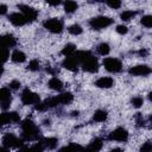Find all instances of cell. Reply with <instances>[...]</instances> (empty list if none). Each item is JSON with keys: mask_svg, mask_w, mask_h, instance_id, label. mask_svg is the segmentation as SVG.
Here are the masks:
<instances>
[{"mask_svg": "<svg viewBox=\"0 0 152 152\" xmlns=\"http://www.w3.org/2000/svg\"><path fill=\"white\" fill-rule=\"evenodd\" d=\"M19 87H20V82H19V81H12V82L10 83V89L17 90V89H19Z\"/></svg>", "mask_w": 152, "mask_h": 152, "instance_id": "obj_35", "label": "cell"}, {"mask_svg": "<svg viewBox=\"0 0 152 152\" xmlns=\"http://www.w3.org/2000/svg\"><path fill=\"white\" fill-rule=\"evenodd\" d=\"M141 152H152V142L147 141L141 146Z\"/></svg>", "mask_w": 152, "mask_h": 152, "instance_id": "obj_33", "label": "cell"}, {"mask_svg": "<svg viewBox=\"0 0 152 152\" xmlns=\"http://www.w3.org/2000/svg\"><path fill=\"white\" fill-rule=\"evenodd\" d=\"M142 103H144V100H142L141 97H139V96H137V97H133V99H132V104H133L134 107H137V108L141 107V106H142Z\"/></svg>", "mask_w": 152, "mask_h": 152, "instance_id": "obj_31", "label": "cell"}, {"mask_svg": "<svg viewBox=\"0 0 152 152\" xmlns=\"http://www.w3.org/2000/svg\"><path fill=\"white\" fill-rule=\"evenodd\" d=\"M39 101H40L39 95L36 93H32L27 88L21 93V102L24 104H38Z\"/></svg>", "mask_w": 152, "mask_h": 152, "instance_id": "obj_5", "label": "cell"}, {"mask_svg": "<svg viewBox=\"0 0 152 152\" xmlns=\"http://www.w3.org/2000/svg\"><path fill=\"white\" fill-rule=\"evenodd\" d=\"M139 55L144 57V56H146V55H147V51H146V50H140V51H139Z\"/></svg>", "mask_w": 152, "mask_h": 152, "instance_id": "obj_40", "label": "cell"}, {"mask_svg": "<svg viewBox=\"0 0 152 152\" xmlns=\"http://www.w3.org/2000/svg\"><path fill=\"white\" fill-rule=\"evenodd\" d=\"M107 5L110 7V8H119L120 6H121V2L120 1H118V0H109V1H107Z\"/></svg>", "mask_w": 152, "mask_h": 152, "instance_id": "obj_32", "label": "cell"}, {"mask_svg": "<svg viewBox=\"0 0 152 152\" xmlns=\"http://www.w3.org/2000/svg\"><path fill=\"white\" fill-rule=\"evenodd\" d=\"M2 40H4V45H5V48H12V46H14L15 44H17V40H15V38L12 36V34H5L4 37H2Z\"/></svg>", "mask_w": 152, "mask_h": 152, "instance_id": "obj_20", "label": "cell"}, {"mask_svg": "<svg viewBox=\"0 0 152 152\" xmlns=\"http://www.w3.org/2000/svg\"><path fill=\"white\" fill-rule=\"evenodd\" d=\"M0 152H10V150H8L7 147H5V146H2V147L0 148Z\"/></svg>", "mask_w": 152, "mask_h": 152, "instance_id": "obj_41", "label": "cell"}, {"mask_svg": "<svg viewBox=\"0 0 152 152\" xmlns=\"http://www.w3.org/2000/svg\"><path fill=\"white\" fill-rule=\"evenodd\" d=\"M137 124L139 125V126H141V125H144V119L141 118V115L138 113V118H137Z\"/></svg>", "mask_w": 152, "mask_h": 152, "instance_id": "obj_36", "label": "cell"}, {"mask_svg": "<svg viewBox=\"0 0 152 152\" xmlns=\"http://www.w3.org/2000/svg\"><path fill=\"white\" fill-rule=\"evenodd\" d=\"M82 27L80 26V25H77V24H74V25H71L70 27H69V32L71 33V34H74V36H77V34H81L82 33Z\"/></svg>", "mask_w": 152, "mask_h": 152, "instance_id": "obj_28", "label": "cell"}, {"mask_svg": "<svg viewBox=\"0 0 152 152\" xmlns=\"http://www.w3.org/2000/svg\"><path fill=\"white\" fill-rule=\"evenodd\" d=\"M77 7H78V5H77V2H75V1H66V2H64V11H65L66 13H72V12H75V11L77 10Z\"/></svg>", "mask_w": 152, "mask_h": 152, "instance_id": "obj_23", "label": "cell"}, {"mask_svg": "<svg viewBox=\"0 0 152 152\" xmlns=\"http://www.w3.org/2000/svg\"><path fill=\"white\" fill-rule=\"evenodd\" d=\"M110 152H122V150L121 148H113V150H110Z\"/></svg>", "mask_w": 152, "mask_h": 152, "instance_id": "obj_42", "label": "cell"}, {"mask_svg": "<svg viewBox=\"0 0 152 152\" xmlns=\"http://www.w3.org/2000/svg\"><path fill=\"white\" fill-rule=\"evenodd\" d=\"M20 118L19 114L15 112H11V113H2L1 114V124L2 125H7L10 122H19Z\"/></svg>", "mask_w": 152, "mask_h": 152, "instance_id": "obj_13", "label": "cell"}, {"mask_svg": "<svg viewBox=\"0 0 152 152\" xmlns=\"http://www.w3.org/2000/svg\"><path fill=\"white\" fill-rule=\"evenodd\" d=\"M28 70L31 71H37L39 69V62L37 59H32L30 63H28V66H27Z\"/></svg>", "mask_w": 152, "mask_h": 152, "instance_id": "obj_30", "label": "cell"}, {"mask_svg": "<svg viewBox=\"0 0 152 152\" xmlns=\"http://www.w3.org/2000/svg\"><path fill=\"white\" fill-rule=\"evenodd\" d=\"M150 120H151V124H152V115H151V118H150Z\"/></svg>", "mask_w": 152, "mask_h": 152, "instance_id": "obj_45", "label": "cell"}, {"mask_svg": "<svg viewBox=\"0 0 152 152\" xmlns=\"http://www.w3.org/2000/svg\"><path fill=\"white\" fill-rule=\"evenodd\" d=\"M151 68H148L147 65H135V66H132L128 72L133 76H146L151 72Z\"/></svg>", "mask_w": 152, "mask_h": 152, "instance_id": "obj_9", "label": "cell"}, {"mask_svg": "<svg viewBox=\"0 0 152 152\" xmlns=\"http://www.w3.org/2000/svg\"><path fill=\"white\" fill-rule=\"evenodd\" d=\"M82 152H97V151H95V150H93V148H90V147L88 146V147H87L86 150H83Z\"/></svg>", "mask_w": 152, "mask_h": 152, "instance_id": "obj_39", "label": "cell"}, {"mask_svg": "<svg viewBox=\"0 0 152 152\" xmlns=\"http://www.w3.org/2000/svg\"><path fill=\"white\" fill-rule=\"evenodd\" d=\"M109 45L107 44V43H101L99 46H97V52L100 53V55H102V56H106V55H108L109 53Z\"/></svg>", "mask_w": 152, "mask_h": 152, "instance_id": "obj_26", "label": "cell"}, {"mask_svg": "<svg viewBox=\"0 0 152 152\" xmlns=\"http://www.w3.org/2000/svg\"><path fill=\"white\" fill-rule=\"evenodd\" d=\"M75 51H76V46L74 44H68L64 46V49L62 50V53L65 56V57H70L72 55H75Z\"/></svg>", "mask_w": 152, "mask_h": 152, "instance_id": "obj_22", "label": "cell"}, {"mask_svg": "<svg viewBox=\"0 0 152 152\" xmlns=\"http://www.w3.org/2000/svg\"><path fill=\"white\" fill-rule=\"evenodd\" d=\"M48 86H49L51 89L57 90V91L62 90V88H63V83H62L61 80L57 78V77H52V78H50V81L48 82Z\"/></svg>", "mask_w": 152, "mask_h": 152, "instance_id": "obj_18", "label": "cell"}, {"mask_svg": "<svg viewBox=\"0 0 152 152\" xmlns=\"http://www.w3.org/2000/svg\"><path fill=\"white\" fill-rule=\"evenodd\" d=\"M7 58H8V49H7V48H5V53H4V62H6V61H7Z\"/></svg>", "mask_w": 152, "mask_h": 152, "instance_id": "obj_38", "label": "cell"}, {"mask_svg": "<svg viewBox=\"0 0 152 152\" xmlns=\"http://www.w3.org/2000/svg\"><path fill=\"white\" fill-rule=\"evenodd\" d=\"M50 5H52V6H56V5H58L59 4V1H55V2H49Z\"/></svg>", "mask_w": 152, "mask_h": 152, "instance_id": "obj_43", "label": "cell"}, {"mask_svg": "<svg viewBox=\"0 0 152 152\" xmlns=\"http://www.w3.org/2000/svg\"><path fill=\"white\" fill-rule=\"evenodd\" d=\"M23 138L24 140H37L39 137V128L28 119L24 120L21 124Z\"/></svg>", "mask_w": 152, "mask_h": 152, "instance_id": "obj_1", "label": "cell"}, {"mask_svg": "<svg viewBox=\"0 0 152 152\" xmlns=\"http://www.w3.org/2000/svg\"><path fill=\"white\" fill-rule=\"evenodd\" d=\"M106 119H107V113H106L104 110L99 109V110H96V112L94 113V116H93V120H94V121H96V122H102V121H104Z\"/></svg>", "mask_w": 152, "mask_h": 152, "instance_id": "obj_21", "label": "cell"}, {"mask_svg": "<svg viewBox=\"0 0 152 152\" xmlns=\"http://www.w3.org/2000/svg\"><path fill=\"white\" fill-rule=\"evenodd\" d=\"M89 147L99 152V151L101 150V147H102V140H101V139H95V140L89 145Z\"/></svg>", "mask_w": 152, "mask_h": 152, "instance_id": "obj_29", "label": "cell"}, {"mask_svg": "<svg viewBox=\"0 0 152 152\" xmlns=\"http://www.w3.org/2000/svg\"><path fill=\"white\" fill-rule=\"evenodd\" d=\"M82 65H83V69L86 71H88V72H95V71H97V68H99L97 59L95 57H93V56L90 58H88L86 62H83Z\"/></svg>", "mask_w": 152, "mask_h": 152, "instance_id": "obj_12", "label": "cell"}, {"mask_svg": "<svg viewBox=\"0 0 152 152\" xmlns=\"http://www.w3.org/2000/svg\"><path fill=\"white\" fill-rule=\"evenodd\" d=\"M83 151V147L78 144H69L68 146H64L62 147L58 152H82Z\"/></svg>", "mask_w": 152, "mask_h": 152, "instance_id": "obj_16", "label": "cell"}, {"mask_svg": "<svg viewBox=\"0 0 152 152\" xmlns=\"http://www.w3.org/2000/svg\"><path fill=\"white\" fill-rule=\"evenodd\" d=\"M148 100H150V101H152V91L148 94Z\"/></svg>", "mask_w": 152, "mask_h": 152, "instance_id": "obj_44", "label": "cell"}, {"mask_svg": "<svg viewBox=\"0 0 152 152\" xmlns=\"http://www.w3.org/2000/svg\"><path fill=\"white\" fill-rule=\"evenodd\" d=\"M141 24H142L145 27L152 28V15H151V14L144 15V17L141 18Z\"/></svg>", "mask_w": 152, "mask_h": 152, "instance_id": "obj_27", "label": "cell"}, {"mask_svg": "<svg viewBox=\"0 0 152 152\" xmlns=\"http://www.w3.org/2000/svg\"><path fill=\"white\" fill-rule=\"evenodd\" d=\"M57 97H58L59 103H62V104H68V103H70V102L72 101V99H74V96H72L71 93H63V94H61V95H57Z\"/></svg>", "mask_w": 152, "mask_h": 152, "instance_id": "obj_19", "label": "cell"}, {"mask_svg": "<svg viewBox=\"0 0 152 152\" xmlns=\"http://www.w3.org/2000/svg\"><path fill=\"white\" fill-rule=\"evenodd\" d=\"M11 58H12V61L14 63H23L26 59V55L20 50H14L12 56H11Z\"/></svg>", "mask_w": 152, "mask_h": 152, "instance_id": "obj_17", "label": "cell"}, {"mask_svg": "<svg viewBox=\"0 0 152 152\" xmlns=\"http://www.w3.org/2000/svg\"><path fill=\"white\" fill-rule=\"evenodd\" d=\"M43 142H44L45 147H48V148H55L57 146V144H58L56 138H46V139L43 140Z\"/></svg>", "mask_w": 152, "mask_h": 152, "instance_id": "obj_24", "label": "cell"}, {"mask_svg": "<svg viewBox=\"0 0 152 152\" xmlns=\"http://www.w3.org/2000/svg\"><path fill=\"white\" fill-rule=\"evenodd\" d=\"M113 83H114V81L112 77H100L95 82V86L99 88H110L113 86Z\"/></svg>", "mask_w": 152, "mask_h": 152, "instance_id": "obj_15", "label": "cell"}, {"mask_svg": "<svg viewBox=\"0 0 152 152\" xmlns=\"http://www.w3.org/2000/svg\"><path fill=\"white\" fill-rule=\"evenodd\" d=\"M137 14V12L135 11H131V10H127V11H124L122 13H121V19L122 20H125V21H128V20H131L134 15Z\"/></svg>", "mask_w": 152, "mask_h": 152, "instance_id": "obj_25", "label": "cell"}, {"mask_svg": "<svg viewBox=\"0 0 152 152\" xmlns=\"http://www.w3.org/2000/svg\"><path fill=\"white\" fill-rule=\"evenodd\" d=\"M113 23V20L108 17H104V15H100V17H95L93 18L90 21H89V25L91 28L94 30H101V28H104L107 26H109L110 24Z\"/></svg>", "mask_w": 152, "mask_h": 152, "instance_id": "obj_2", "label": "cell"}, {"mask_svg": "<svg viewBox=\"0 0 152 152\" xmlns=\"http://www.w3.org/2000/svg\"><path fill=\"white\" fill-rule=\"evenodd\" d=\"M103 65L110 72H119L122 69L121 62L118 58H114V57H107V58H104L103 59Z\"/></svg>", "mask_w": 152, "mask_h": 152, "instance_id": "obj_4", "label": "cell"}, {"mask_svg": "<svg viewBox=\"0 0 152 152\" xmlns=\"http://www.w3.org/2000/svg\"><path fill=\"white\" fill-rule=\"evenodd\" d=\"M0 99H1V108L6 109L10 107V103L12 101V96L8 88H1L0 90Z\"/></svg>", "mask_w": 152, "mask_h": 152, "instance_id": "obj_10", "label": "cell"}, {"mask_svg": "<svg viewBox=\"0 0 152 152\" xmlns=\"http://www.w3.org/2000/svg\"><path fill=\"white\" fill-rule=\"evenodd\" d=\"M128 139V133L125 128L119 127L116 129H114L110 134H109V140H114V141H126Z\"/></svg>", "mask_w": 152, "mask_h": 152, "instance_id": "obj_7", "label": "cell"}, {"mask_svg": "<svg viewBox=\"0 0 152 152\" xmlns=\"http://www.w3.org/2000/svg\"><path fill=\"white\" fill-rule=\"evenodd\" d=\"M2 145L5 146V147H7V148H10V147H21V146H24V144H23V140L21 139H18L15 135H13V134H11V133H8V134H6L5 137H4V139H2Z\"/></svg>", "mask_w": 152, "mask_h": 152, "instance_id": "obj_6", "label": "cell"}, {"mask_svg": "<svg viewBox=\"0 0 152 152\" xmlns=\"http://www.w3.org/2000/svg\"><path fill=\"white\" fill-rule=\"evenodd\" d=\"M43 25L48 31H50L52 33H61L62 30H63V23L57 18L48 19V20L44 21Z\"/></svg>", "mask_w": 152, "mask_h": 152, "instance_id": "obj_3", "label": "cell"}, {"mask_svg": "<svg viewBox=\"0 0 152 152\" xmlns=\"http://www.w3.org/2000/svg\"><path fill=\"white\" fill-rule=\"evenodd\" d=\"M78 59L75 57V55L70 56V57H65V59L63 61V66L71 70V71H75L77 69V65H78Z\"/></svg>", "mask_w": 152, "mask_h": 152, "instance_id": "obj_14", "label": "cell"}, {"mask_svg": "<svg viewBox=\"0 0 152 152\" xmlns=\"http://www.w3.org/2000/svg\"><path fill=\"white\" fill-rule=\"evenodd\" d=\"M6 10H7V6L4 5V4H1V5H0V13H1V14H5V13H6Z\"/></svg>", "mask_w": 152, "mask_h": 152, "instance_id": "obj_37", "label": "cell"}, {"mask_svg": "<svg viewBox=\"0 0 152 152\" xmlns=\"http://www.w3.org/2000/svg\"><path fill=\"white\" fill-rule=\"evenodd\" d=\"M127 27L125 26V25H119V26H116V32L118 33H120V34H126L127 33Z\"/></svg>", "mask_w": 152, "mask_h": 152, "instance_id": "obj_34", "label": "cell"}, {"mask_svg": "<svg viewBox=\"0 0 152 152\" xmlns=\"http://www.w3.org/2000/svg\"><path fill=\"white\" fill-rule=\"evenodd\" d=\"M8 19H10V21H11L14 26H23V25H25V24L27 23V20H26V18L24 17V14H23V13H18V12L10 14Z\"/></svg>", "mask_w": 152, "mask_h": 152, "instance_id": "obj_11", "label": "cell"}, {"mask_svg": "<svg viewBox=\"0 0 152 152\" xmlns=\"http://www.w3.org/2000/svg\"><path fill=\"white\" fill-rule=\"evenodd\" d=\"M19 8L21 10V13L24 14V17L26 18L27 21H33V20H36V18H37V15H38V12H37L34 8H32V7L27 6V5H19Z\"/></svg>", "mask_w": 152, "mask_h": 152, "instance_id": "obj_8", "label": "cell"}]
</instances>
